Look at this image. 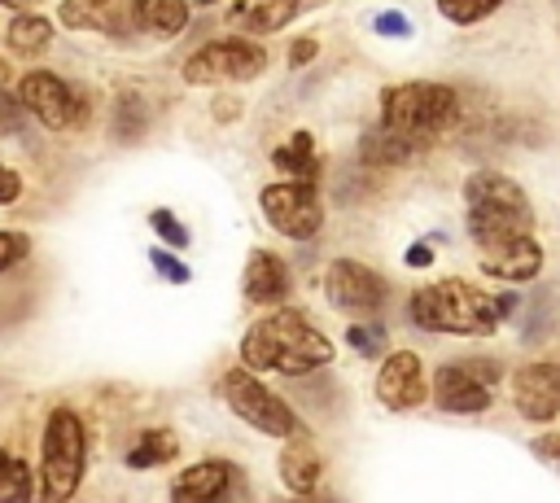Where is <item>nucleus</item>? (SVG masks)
<instances>
[{
    "label": "nucleus",
    "instance_id": "nucleus-1",
    "mask_svg": "<svg viewBox=\"0 0 560 503\" xmlns=\"http://www.w3.org/2000/svg\"><path fill=\"white\" fill-rule=\"evenodd\" d=\"M324 363H332V341L302 311H289V306L262 315L241 337V367H249V372L302 376Z\"/></svg>",
    "mask_w": 560,
    "mask_h": 503
},
{
    "label": "nucleus",
    "instance_id": "nucleus-2",
    "mask_svg": "<svg viewBox=\"0 0 560 503\" xmlns=\"http://www.w3.org/2000/svg\"><path fill=\"white\" fill-rule=\"evenodd\" d=\"M407 315L424 332H464V337H486L499 328V306L490 293H481L468 280H438L411 293Z\"/></svg>",
    "mask_w": 560,
    "mask_h": 503
},
{
    "label": "nucleus",
    "instance_id": "nucleus-3",
    "mask_svg": "<svg viewBox=\"0 0 560 503\" xmlns=\"http://www.w3.org/2000/svg\"><path fill=\"white\" fill-rule=\"evenodd\" d=\"M451 122H455V87L446 83L411 79V83H394L381 92V127L411 149H424Z\"/></svg>",
    "mask_w": 560,
    "mask_h": 503
},
{
    "label": "nucleus",
    "instance_id": "nucleus-4",
    "mask_svg": "<svg viewBox=\"0 0 560 503\" xmlns=\"http://www.w3.org/2000/svg\"><path fill=\"white\" fill-rule=\"evenodd\" d=\"M88 464V433L83 420L70 407H52L44 424V451H39V490L35 503H70Z\"/></svg>",
    "mask_w": 560,
    "mask_h": 503
},
{
    "label": "nucleus",
    "instance_id": "nucleus-5",
    "mask_svg": "<svg viewBox=\"0 0 560 503\" xmlns=\"http://www.w3.org/2000/svg\"><path fill=\"white\" fill-rule=\"evenodd\" d=\"M464 197H468V236L477 245L503 232H534V210L516 179L499 171H477L468 175Z\"/></svg>",
    "mask_w": 560,
    "mask_h": 503
},
{
    "label": "nucleus",
    "instance_id": "nucleus-6",
    "mask_svg": "<svg viewBox=\"0 0 560 503\" xmlns=\"http://www.w3.org/2000/svg\"><path fill=\"white\" fill-rule=\"evenodd\" d=\"M219 394H223V402H228L249 429H258V433H267V437H302V424H298L293 407H289L276 389H267L249 367H228V372L219 376Z\"/></svg>",
    "mask_w": 560,
    "mask_h": 503
},
{
    "label": "nucleus",
    "instance_id": "nucleus-7",
    "mask_svg": "<svg viewBox=\"0 0 560 503\" xmlns=\"http://www.w3.org/2000/svg\"><path fill=\"white\" fill-rule=\"evenodd\" d=\"M503 381V363L499 359H455L442 363L433 376V402L451 416H481L494 402V385Z\"/></svg>",
    "mask_w": 560,
    "mask_h": 503
},
{
    "label": "nucleus",
    "instance_id": "nucleus-8",
    "mask_svg": "<svg viewBox=\"0 0 560 503\" xmlns=\"http://www.w3.org/2000/svg\"><path fill=\"white\" fill-rule=\"evenodd\" d=\"M18 105H22L26 114H35V118H39L44 127H52V131H74V127H83L88 114H92V96H88L83 87L66 83V79L52 74V70H31V74H22V79H18Z\"/></svg>",
    "mask_w": 560,
    "mask_h": 503
},
{
    "label": "nucleus",
    "instance_id": "nucleus-9",
    "mask_svg": "<svg viewBox=\"0 0 560 503\" xmlns=\"http://www.w3.org/2000/svg\"><path fill=\"white\" fill-rule=\"evenodd\" d=\"M267 66V52L262 44L245 39V35H223V39H210L201 44L188 61H184V79L188 83H245L254 74H262Z\"/></svg>",
    "mask_w": 560,
    "mask_h": 503
},
{
    "label": "nucleus",
    "instance_id": "nucleus-10",
    "mask_svg": "<svg viewBox=\"0 0 560 503\" xmlns=\"http://www.w3.org/2000/svg\"><path fill=\"white\" fill-rule=\"evenodd\" d=\"M258 206H262L267 223L289 241H311L324 223V201H319L315 184H293V179L267 184L258 192Z\"/></svg>",
    "mask_w": 560,
    "mask_h": 503
},
{
    "label": "nucleus",
    "instance_id": "nucleus-11",
    "mask_svg": "<svg viewBox=\"0 0 560 503\" xmlns=\"http://www.w3.org/2000/svg\"><path fill=\"white\" fill-rule=\"evenodd\" d=\"M324 293L346 315H376L385 306V293L389 289H385V280L368 262H359V258H332L328 262V276H324Z\"/></svg>",
    "mask_w": 560,
    "mask_h": 503
},
{
    "label": "nucleus",
    "instance_id": "nucleus-12",
    "mask_svg": "<svg viewBox=\"0 0 560 503\" xmlns=\"http://www.w3.org/2000/svg\"><path fill=\"white\" fill-rule=\"evenodd\" d=\"M171 503H245V472L228 459H197L171 481Z\"/></svg>",
    "mask_w": 560,
    "mask_h": 503
},
{
    "label": "nucleus",
    "instance_id": "nucleus-13",
    "mask_svg": "<svg viewBox=\"0 0 560 503\" xmlns=\"http://www.w3.org/2000/svg\"><path fill=\"white\" fill-rule=\"evenodd\" d=\"M481 249V267L508 284H525L542 271V245L534 241V232H503L477 245Z\"/></svg>",
    "mask_w": 560,
    "mask_h": 503
},
{
    "label": "nucleus",
    "instance_id": "nucleus-14",
    "mask_svg": "<svg viewBox=\"0 0 560 503\" xmlns=\"http://www.w3.org/2000/svg\"><path fill=\"white\" fill-rule=\"evenodd\" d=\"M429 394L424 385V363L416 350H389L381 359V372H376V398L389 407V411H411L420 407Z\"/></svg>",
    "mask_w": 560,
    "mask_h": 503
},
{
    "label": "nucleus",
    "instance_id": "nucleus-15",
    "mask_svg": "<svg viewBox=\"0 0 560 503\" xmlns=\"http://www.w3.org/2000/svg\"><path fill=\"white\" fill-rule=\"evenodd\" d=\"M512 402L525 420H556L560 416V363H525L512 376Z\"/></svg>",
    "mask_w": 560,
    "mask_h": 503
},
{
    "label": "nucleus",
    "instance_id": "nucleus-16",
    "mask_svg": "<svg viewBox=\"0 0 560 503\" xmlns=\"http://www.w3.org/2000/svg\"><path fill=\"white\" fill-rule=\"evenodd\" d=\"M289 284H293V276H289V262H284L280 254L254 249V254L245 258V280H241L245 302H254V306L284 302V297H289Z\"/></svg>",
    "mask_w": 560,
    "mask_h": 503
},
{
    "label": "nucleus",
    "instance_id": "nucleus-17",
    "mask_svg": "<svg viewBox=\"0 0 560 503\" xmlns=\"http://www.w3.org/2000/svg\"><path fill=\"white\" fill-rule=\"evenodd\" d=\"M131 17L127 0H61L57 22L70 31H96V35H122Z\"/></svg>",
    "mask_w": 560,
    "mask_h": 503
},
{
    "label": "nucleus",
    "instance_id": "nucleus-18",
    "mask_svg": "<svg viewBox=\"0 0 560 503\" xmlns=\"http://www.w3.org/2000/svg\"><path fill=\"white\" fill-rule=\"evenodd\" d=\"M311 4H319V0H236L228 9V22L236 31H245V39L249 35H271L284 22H293L298 13H306Z\"/></svg>",
    "mask_w": 560,
    "mask_h": 503
},
{
    "label": "nucleus",
    "instance_id": "nucleus-19",
    "mask_svg": "<svg viewBox=\"0 0 560 503\" xmlns=\"http://www.w3.org/2000/svg\"><path fill=\"white\" fill-rule=\"evenodd\" d=\"M280 481L289 494H315L319 477H324V464H319V451L306 442V437H289V446L280 451Z\"/></svg>",
    "mask_w": 560,
    "mask_h": 503
},
{
    "label": "nucleus",
    "instance_id": "nucleus-20",
    "mask_svg": "<svg viewBox=\"0 0 560 503\" xmlns=\"http://www.w3.org/2000/svg\"><path fill=\"white\" fill-rule=\"evenodd\" d=\"M131 17L158 35V39H175L188 26V4L184 0H131Z\"/></svg>",
    "mask_w": 560,
    "mask_h": 503
},
{
    "label": "nucleus",
    "instance_id": "nucleus-21",
    "mask_svg": "<svg viewBox=\"0 0 560 503\" xmlns=\"http://www.w3.org/2000/svg\"><path fill=\"white\" fill-rule=\"evenodd\" d=\"M4 44L18 52V57H35L52 44V17H39V13H13L9 31H4Z\"/></svg>",
    "mask_w": 560,
    "mask_h": 503
},
{
    "label": "nucleus",
    "instance_id": "nucleus-22",
    "mask_svg": "<svg viewBox=\"0 0 560 503\" xmlns=\"http://www.w3.org/2000/svg\"><path fill=\"white\" fill-rule=\"evenodd\" d=\"M271 166H280L293 184H315L319 162H315V153H311V136H306V131H298L284 149H276V153H271Z\"/></svg>",
    "mask_w": 560,
    "mask_h": 503
},
{
    "label": "nucleus",
    "instance_id": "nucleus-23",
    "mask_svg": "<svg viewBox=\"0 0 560 503\" xmlns=\"http://www.w3.org/2000/svg\"><path fill=\"white\" fill-rule=\"evenodd\" d=\"M175 451H179V442H175L171 429H149V433L127 451V464H131V468H153V464L175 459Z\"/></svg>",
    "mask_w": 560,
    "mask_h": 503
},
{
    "label": "nucleus",
    "instance_id": "nucleus-24",
    "mask_svg": "<svg viewBox=\"0 0 560 503\" xmlns=\"http://www.w3.org/2000/svg\"><path fill=\"white\" fill-rule=\"evenodd\" d=\"M359 153H363V162H376V166H394V162L411 157L416 149H411V144H402V140H394L385 127H372V131H363V140H359Z\"/></svg>",
    "mask_w": 560,
    "mask_h": 503
},
{
    "label": "nucleus",
    "instance_id": "nucleus-25",
    "mask_svg": "<svg viewBox=\"0 0 560 503\" xmlns=\"http://www.w3.org/2000/svg\"><path fill=\"white\" fill-rule=\"evenodd\" d=\"M144 127H149V105H144V96L122 92V96L114 101V131H118V140H136V136H144Z\"/></svg>",
    "mask_w": 560,
    "mask_h": 503
},
{
    "label": "nucleus",
    "instance_id": "nucleus-26",
    "mask_svg": "<svg viewBox=\"0 0 560 503\" xmlns=\"http://www.w3.org/2000/svg\"><path fill=\"white\" fill-rule=\"evenodd\" d=\"M0 503H31V472L9 451H0Z\"/></svg>",
    "mask_w": 560,
    "mask_h": 503
},
{
    "label": "nucleus",
    "instance_id": "nucleus-27",
    "mask_svg": "<svg viewBox=\"0 0 560 503\" xmlns=\"http://www.w3.org/2000/svg\"><path fill=\"white\" fill-rule=\"evenodd\" d=\"M433 4H438V13H442V17H451L455 26H472V22L490 17L503 0H433Z\"/></svg>",
    "mask_w": 560,
    "mask_h": 503
},
{
    "label": "nucleus",
    "instance_id": "nucleus-28",
    "mask_svg": "<svg viewBox=\"0 0 560 503\" xmlns=\"http://www.w3.org/2000/svg\"><path fill=\"white\" fill-rule=\"evenodd\" d=\"M26 254H31V236L18 232V227H0V276H4L9 267H18Z\"/></svg>",
    "mask_w": 560,
    "mask_h": 503
},
{
    "label": "nucleus",
    "instance_id": "nucleus-29",
    "mask_svg": "<svg viewBox=\"0 0 560 503\" xmlns=\"http://www.w3.org/2000/svg\"><path fill=\"white\" fill-rule=\"evenodd\" d=\"M149 223H153L158 241H166L171 249H184V245L192 241V236H188V227H184V223H179L171 210H153V214H149Z\"/></svg>",
    "mask_w": 560,
    "mask_h": 503
},
{
    "label": "nucleus",
    "instance_id": "nucleus-30",
    "mask_svg": "<svg viewBox=\"0 0 560 503\" xmlns=\"http://www.w3.org/2000/svg\"><path fill=\"white\" fill-rule=\"evenodd\" d=\"M346 337L359 354H385V328L381 324H350Z\"/></svg>",
    "mask_w": 560,
    "mask_h": 503
},
{
    "label": "nucleus",
    "instance_id": "nucleus-31",
    "mask_svg": "<svg viewBox=\"0 0 560 503\" xmlns=\"http://www.w3.org/2000/svg\"><path fill=\"white\" fill-rule=\"evenodd\" d=\"M372 31H376V35H385V39H398V35H411V17H407V13L385 9V13H376V17H372Z\"/></svg>",
    "mask_w": 560,
    "mask_h": 503
},
{
    "label": "nucleus",
    "instance_id": "nucleus-32",
    "mask_svg": "<svg viewBox=\"0 0 560 503\" xmlns=\"http://www.w3.org/2000/svg\"><path fill=\"white\" fill-rule=\"evenodd\" d=\"M149 258H153V267H158V276H166L171 284H188V280H192V271H188V267H184V262H179L175 254H166V249H153Z\"/></svg>",
    "mask_w": 560,
    "mask_h": 503
},
{
    "label": "nucleus",
    "instance_id": "nucleus-33",
    "mask_svg": "<svg viewBox=\"0 0 560 503\" xmlns=\"http://www.w3.org/2000/svg\"><path fill=\"white\" fill-rule=\"evenodd\" d=\"M18 122H22V105H18L13 92L0 87V140H4L9 131H18Z\"/></svg>",
    "mask_w": 560,
    "mask_h": 503
},
{
    "label": "nucleus",
    "instance_id": "nucleus-34",
    "mask_svg": "<svg viewBox=\"0 0 560 503\" xmlns=\"http://www.w3.org/2000/svg\"><path fill=\"white\" fill-rule=\"evenodd\" d=\"M315 52H319V39H311V35H302V39H293V44H289V66L298 70V66H306V61H315Z\"/></svg>",
    "mask_w": 560,
    "mask_h": 503
},
{
    "label": "nucleus",
    "instance_id": "nucleus-35",
    "mask_svg": "<svg viewBox=\"0 0 560 503\" xmlns=\"http://www.w3.org/2000/svg\"><path fill=\"white\" fill-rule=\"evenodd\" d=\"M529 446H534V455H538V459H547V464H556V468H560V433H538Z\"/></svg>",
    "mask_w": 560,
    "mask_h": 503
},
{
    "label": "nucleus",
    "instance_id": "nucleus-36",
    "mask_svg": "<svg viewBox=\"0 0 560 503\" xmlns=\"http://www.w3.org/2000/svg\"><path fill=\"white\" fill-rule=\"evenodd\" d=\"M18 192H22V179H18V171L0 166V206H13V201H18Z\"/></svg>",
    "mask_w": 560,
    "mask_h": 503
},
{
    "label": "nucleus",
    "instance_id": "nucleus-37",
    "mask_svg": "<svg viewBox=\"0 0 560 503\" xmlns=\"http://www.w3.org/2000/svg\"><path fill=\"white\" fill-rule=\"evenodd\" d=\"M429 262H433V249H429V245H424V241H420V245H411V249H407V267H429Z\"/></svg>",
    "mask_w": 560,
    "mask_h": 503
},
{
    "label": "nucleus",
    "instance_id": "nucleus-38",
    "mask_svg": "<svg viewBox=\"0 0 560 503\" xmlns=\"http://www.w3.org/2000/svg\"><path fill=\"white\" fill-rule=\"evenodd\" d=\"M0 4H4V9H13V13H31L39 0H0Z\"/></svg>",
    "mask_w": 560,
    "mask_h": 503
},
{
    "label": "nucleus",
    "instance_id": "nucleus-39",
    "mask_svg": "<svg viewBox=\"0 0 560 503\" xmlns=\"http://www.w3.org/2000/svg\"><path fill=\"white\" fill-rule=\"evenodd\" d=\"M289 503H332V499L328 494H293Z\"/></svg>",
    "mask_w": 560,
    "mask_h": 503
},
{
    "label": "nucleus",
    "instance_id": "nucleus-40",
    "mask_svg": "<svg viewBox=\"0 0 560 503\" xmlns=\"http://www.w3.org/2000/svg\"><path fill=\"white\" fill-rule=\"evenodd\" d=\"M4 83H9V66L0 61V87H4Z\"/></svg>",
    "mask_w": 560,
    "mask_h": 503
},
{
    "label": "nucleus",
    "instance_id": "nucleus-41",
    "mask_svg": "<svg viewBox=\"0 0 560 503\" xmlns=\"http://www.w3.org/2000/svg\"><path fill=\"white\" fill-rule=\"evenodd\" d=\"M556 363H560V354H556Z\"/></svg>",
    "mask_w": 560,
    "mask_h": 503
}]
</instances>
